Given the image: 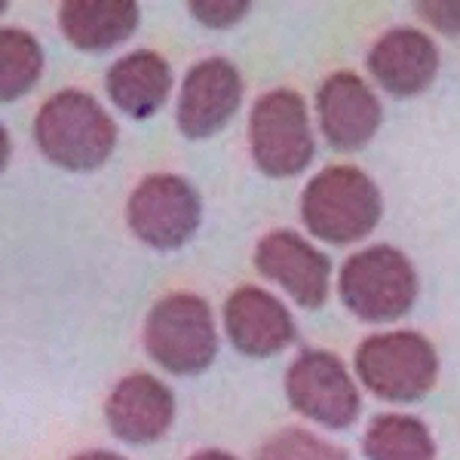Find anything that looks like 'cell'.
<instances>
[{
    "mask_svg": "<svg viewBox=\"0 0 460 460\" xmlns=\"http://www.w3.org/2000/svg\"><path fill=\"white\" fill-rule=\"evenodd\" d=\"M34 142L56 166L68 172H93L114 154L117 126L93 95L62 89L37 111Z\"/></svg>",
    "mask_w": 460,
    "mask_h": 460,
    "instance_id": "obj_1",
    "label": "cell"
},
{
    "mask_svg": "<svg viewBox=\"0 0 460 460\" xmlns=\"http://www.w3.org/2000/svg\"><path fill=\"white\" fill-rule=\"evenodd\" d=\"M384 199L377 184L356 166H329L301 194V221L316 240L350 246L377 227Z\"/></svg>",
    "mask_w": 460,
    "mask_h": 460,
    "instance_id": "obj_2",
    "label": "cell"
},
{
    "mask_svg": "<svg viewBox=\"0 0 460 460\" xmlns=\"http://www.w3.org/2000/svg\"><path fill=\"white\" fill-rule=\"evenodd\" d=\"M145 347L160 368L172 375H199L218 356L212 307L199 295L175 292L154 304L145 323Z\"/></svg>",
    "mask_w": 460,
    "mask_h": 460,
    "instance_id": "obj_3",
    "label": "cell"
},
{
    "mask_svg": "<svg viewBox=\"0 0 460 460\" xmlns=\"http://www.w3.org/2000/svg\"><path fill=\"white\" fill-rule=\"evenodd\" d=\"M356 375L362 387L387 402H414L436 387L439 356L418 332L372 335L356 350Z\"/></svg>",
    "mask_w": 460,
    "mask_h": 460,
    "instance_id": "obj_4",
    "label": "cell"
},
{
    "mask_svg": "<svg viewBox=\"0 0 460 460\" xmlns=\"http://www.w3.org/2000/svg\"><path fill=\"white\" fill-rule=\"evenodd\" d=\"M341 301L366 323H390L405 316L418 301V273L393 246L362 249L341 267Z\"/></svg>",
    "mask_w": 460,
    "mask_h": 460,
    "instance_id": "obj_5",
    "label": "cell"
},
{
    "mask_svg": "<svg viewBox=\"0 0 460 460\" xmlns=\"http://www.w3.org/2000/svg\"><path fill=\"white\" fill-rule=\"evenodd\" d=\"M252 160L270 178H292L316 154L307 102L295 89H270L255 102L249 117Z\"/></svg>",
    "mask_w": 460,
    "mask_h": 460,
    "instance_id": "obj_6",
    "label": "cell"
},
{
    "mask_svg": "<svg viewBox=\"0 0 460 460\" xmlns=\"http://www.w3.org/2000/svg\"><path fill=\"white\" fill-rule=\"evenodd\" d=\"M203 218V203L190 181L181 175L157 172L142 178L126 203V221L132 234L151 249H181L197 234Z\"/></svg>",
    "mask_w": 460,
    "mask_h": 460,
    "instance_id": "obj_7",
    "label": "cell"
},
{
    "mask_svg": "<svg viewBox=\"0 0 460 460\" xmlns=\"http://www.w3.org/2000/svg\"><path fill=\"white\" fill-rule=\"evenodd\" d=\"M286 396L292 408L314 424L347 429L359 418V387L335 353L304 350L286 375Z\"/></svg>",
    "mask_w": 460,
    "mask_h": 460,
    "instance_id": "obj_8",
    "label": "cell"
},
{
    "mask_svg": "<svg viewBox=\"0 0 460 460\" xmlns=\"http://www.w3.org/2000/svg\"><path fill=\"white\" fill-rule=\"evenodd\" d=\"M240 102L243 77L236 65L221 56L203 58L188 71L178 93V129L190 142L209 138L230 123V117L240 111Z\"/></svg>",
    "mask_w": 460,
    "mask_h": 460,
    "instance_id": "obj_9",
    "label": "cell"
},
{
    "mask_svg": "<svg viewBox=\"0 0 460 460\" xmlns=\"http://www.w3.org/2000/svg\"><path fill=\"white\" fill-rule=\"evenodd\" d=\"M255 270L270 283L283 286L288 298L307 310L329 301L332 261L292 230H273L258 243Z\"/></svg>",
    "mask_w": 460,
    "mask_h": 460,
    "instance_id": "obj_10",
    "label": "cell"
},
{
    "mask_svg": "<svg viewBox=\"0 0 460 460\" xmlns=\"http://www.w3.org/2000/svg\"><path fill=\"white\" fill-rule=\"evenodd\" d=\"M316 114L325 142L335 151H359L375 138L384 111L366 80L338 71L319 86Z\"/></svg>",
    "mask_w": 460,
    "mask_h": 460,
    "instance_id": "obj_11",
    "label": "cell"
},
{
    "mask_svg": "<svg viewBox=\"0 0 460 460\" xmlns=\"http://www.w3.org/2000/svg\"><path fill=\"white\" fill-rule=\"evenodd\" d=\"M225 332L243 356H277L295 341V319L277 295L240 286L225 304Z\"/></svg>",
    "mask_w": 460,
    "mask_h": 460,
    "instance_id": "obj_12",
    "label": "cell"
},
{
    "mask_svg": "<svg viewBox=\"0 0 460 460\" xmlns=\"http://www.w3.org/2000/svg\"><path fill=\"white\" fill-rule=\"evenodd\" d=\"M105 420L111 433L129 445H151L175 420V396L160 377L136 372L123 377L108 396Z\"/></svg>",
    "mask_w": 460,
    "mask_h": 460,
    "instance_id": "obj_13",
    "label": "cell"
},
{
    "mask_svg": "<svg viewBox=\"0 0 460 460\" xmlns=\"http://www.w3.org/2000/svg\"><path fill=\"white\" fill-rule=\"evenodd\" d=\"M368 71L387 93L418 95L433 84L439 74V49L418 28H393L368 53Z\"/></svg>",
    "mask_w": 460,
    "mask_h": 460,
    "instance_id": "obj_14",
    "label": "cell"
},
{
    "mask_svg": "<svg viewBox=\"0 0 460 460\" xmlns=\"http://www.w3.org/2000/svg\"><path fill=\"white\" fill-rule=\"evenodd\" d=\"M105 89L117 111H123L132 120H147L166 105L172 93V68L154 49H136L111 65Z\"/></svg>",
    "mask_w": 460,
    "mask_h": 460,
    "instance_id": "obj_15",
    "label": "cell"
},
{
    "mask_svg": "<svg viewBox=\"0 0 460 460\" xmlns=\"http://www.w3.org/2000/svg\"><path fill=\"white\" fill-rule=\"evenodd\" d=\"M138 4L132 0H68L58 6V28L71 47L84 53H105L129 40L138 28Z\"/></svg>",
    "mask_w": 460,
    "mask_h": 460,
    "instance_id": "obj_16",
    "label": "cell"
},
{
    "mask_svg": "<svg viewBox=\"0 0 460 460\" xmlns=\"http://www.w3.org/2000/svg\"><path fill=\"white\" fill-rule=\"evenodd\" d=\"M368 460H436V442L424 420L411 414H381L366 429Z\"/></svg>",
    "mask_w": 460,
    "mask_h": 460,
    "instance_id": "obj_17",
    "label": "cell"
},
{
    "mask_svg": "<svg viewBox=\"0 0 460 460\" xmlns=\"http://www.w3.org/2000/svg\"><path fill=\"white\" fill-rule=\"evenodd\" d=\"M43 74V49L34 34L22 28L0 31V99L16 102L31 93Z\"/></svg>",
    "mask_w": 460,
    "mask_h": 460,
    "instance_id": "obj_18",
    "label": "cell"
},
{
    "mask_svg": "<svg viewBox=\"0 0 460 460\" xmlns=\"http://www.w3.org/2000/svg\"><path fill=\"white\" fill-rule=\"evenodd\" d=\"M255 460H350V455L344 448H338L335 442L319 439L307 429L288 427L283 433L270 436L258 448Z\"/></svg>",
    "mask_w": 460,
    "mask_h": 460,
    "instance_id": "obj_19",
    "label": "cell"
},
{
    "mask_svg": "<svg viewBox=\"0 0 460 460\" xmlns=\"http://www.w3.org/2000/svg\"><path fill=\"white\" fill-rule=\"evenodd\" d=\"M252 4L246 0H194L188 4V13L206 28H234L236 22L249 16Z\"/></svg>",
    "mask_w": 460,
    "mask_h": 460,
    "instance_id": "obj_20",
    "label": "cell"
},
{
    "mask_svg": "<svg viewBox=\"0 0 460 460\" xmlns=\"http://www.w3.org/2000/svg\"><path fill=\"white\" fill-rule=\"evenodd\" d=\"M418 13L439 34L460 37V0H427L418 4Z\"/></svg>",
    "mask_w": 460,
    "mask_h": 460,
    "instance_id": "obj_21",
    "label": "cell"
},
{
    "mask_svg": "<svg viewBox=\"0 0 460 460\" xmlns=\"http://www.w3.org/2000/svg\"><path fill=\"white\" fill-rule=\"evenodd\" d=\"M71 460H126V457L114 455V451H102V448H95V451H84V455H77V457H71Z\"/></svg>",
    "mask_w": 460,
    "mask_h": 460,
    "instance_id": "obj_22",
    "label": "cell"
},
{
    "mask_svg": "<svg viewBox=\"0 0 460 460\" xmlns=\"http://www.w3.org/2000/svg\"><path fill=\"white\" fill-rule=\"evenodd\" d=\"M188 460H236V457L227 455V451H218V448H206V451H197V455Z\"/></svg>",
    "mask_w": 460,
    "mask_h": 460,
    "instance_id": "obj_23",
    "label": "cell"
},
{
    "mask_svg": "<svg viewBox=\"0 0 460 460\" xmlns=\"http://www.w3.org/2000/svg\"><path fill=\"white\" fill-rule=\"evenodd\" d=\"M0 142H4V166H6V154H10V132H0Z\"/></svg>",
    "mask_w": 460,
    "mask_h": 460,
    "instance_id": "obj_24",
    "label": "cell"
}]
</instances>
